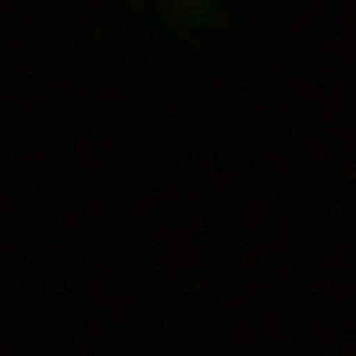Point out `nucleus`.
<instances>
[{"instance_id": "1", "label": "nucleus", "mask_w": 356, "mask_h": 356, "mask_svg": "<svg viewBox=\"0 0 356 356\" xmlns=\"http://www.w3.org/2000/svg\"><path fill=\"white\" fill-rule=\"evenodd\" d=\"M165 13H216V0H165Z\"/></svg>"}]
</instances>
